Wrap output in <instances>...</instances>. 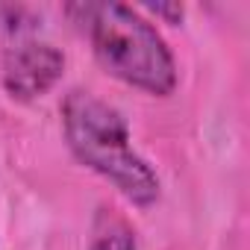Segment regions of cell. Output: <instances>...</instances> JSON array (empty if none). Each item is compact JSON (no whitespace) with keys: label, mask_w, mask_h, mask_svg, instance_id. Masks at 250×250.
Returning a JSON list of instances; mask_svg holds the SVG:
<instances>
[{"label":"cell","mask_w":250,"mask_h":250,"mask_svg":"<svg viewBox=\"0 0 250 250\" xmlns=\"http://www.w3.org/2000/svg\"><path fill=\"white\" fill-rule=\"evenodd\" d=\"M65 71V56L53 44L24 42L6 50L3 56V88L12 100L30 103L47 94Z\"/></svg>","instance_id":"obj_3"},{"label":"cell","mask_w":250,"mask_h":250,"mask_svg":"<svg viewBox=\"0 0 250 250\" xmlns=\"http://www.w3.org/2000/svg\"><path fill=\"white\" fill-rule=\"evenodd\" d=\"M156 15H162L168 24H180L183 21V6L180 3H147Z\"/></svg>","instance_id":"obj_5"},{"label":"cell","mask_w":250,"mask_h":250,"mask_svg":"<svg viewBox=\"0 0 250 250\" xmlns=\"http://www.w3.org/2000/svg\"><path fill=\"white\" fill-rule=\"evenodd\" d=\"M91 250H136V235L127 224L112 221L94 232Z\"/></svg>","instance_id":"obj_4"},{"label":"cell","mask_w":250,"mask_h":250,"mask_svg":"<svg viewBox=\"0 0 250 250\" xmlns=\"http://www.w3.org/2000/svg\"><path fill=\"white\" fill-rule=\"evenodd\" d=\"M94 56L106 74L147 94L168 97L177 88V65L162 36L124 3H80Z\"/></svg>","instance_id":"obj_2"},{"label":"cell","mask_w":250,"mask_h":250,"mask_svg":"<svg viewBox=\"0 0 250 250\" xmlns=\"http://www.w3.org/2000/svg\"><path fill=\"white\" fill-rule=\"evenodd\" d=\"M62 127L74 156L109 180L130 203L147 209L159 200V177L133 150L118 109L88 91H71L62 103Z\"/></svg>","instance_id":"obj_1"}]
</instances>
